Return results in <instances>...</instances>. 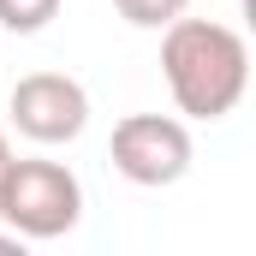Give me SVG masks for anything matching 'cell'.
I'll list each match as a JSON object with an SVG mask.
<instances>
[{"label":"cell","instance_id":"6da1fadb","mask_svg":"<svg viewBox=\"0 0 256 256\" xmlns=\"http://www.w3.org/2000/svg\"><path fill=\"white\" fill-rule=\"evenodd\" d=\"M161 78L185 120H226L250 90V48L220 18H173L161 24Z\"/></svg>","mask_w":256,"mask_h":256},{"label":"cell","instance_id":"7a4b0ae2","mask_svg":"<svg viewBox=\"0 0 256 256\" xmlns=\"http://www.w3.org/2000/svg\"><path fill=\"white\" fill-rule=\"evenodd\" d=\"M0 220L24 238V244H48V238H66L78 232L84 220V179L66 167V161H18L6 167L0 179Z\"/></svg>","mask_w":256,"mask_h":256},{"label":"cell","instance_id":"3957f363","mask_svg":"<svg viewBox=\"0 0 256 256\" xmlns=\"http://www.w3.org/2000/svg\"><path fill=\"white\" fill-rule=\"evenodd\" d=\"M191 131L185 120H173V114H126L114 137H108V161H114V173L131 179V185H143V191H161V185H179L185 173H191Z\"/></svg>","mask_w":256,"mask_h":256},{"label":"cell","instance_id":"277c9868","mask_svg":"<svg viewBox=\"0 0 256 256\" xmlns=\"http://www.w3.org/2000/svg\"><path fill=\"white\" fill-rule=\"evenodd\" d=\"M18 137L42 143V149H60V143H78L84 126H90V90L66 72H24L12 84V102H6Z\"/></svg>","mask_w":256,"mask_h":256},{"label":"cell","instance_id":"5b68a950","mask_svg":"<svg viewBox=\"0 0 256 256\" xmlns=\"http://www.w3.org/2000/svg\"><path fill=\"white\" fill-rule=\"evenodd\" d=\"M60 18V0H0V30L12 36H36Z\"/></svg>","mask_w":256,"mask_h":256},{"label":"cell","instance_id":"8992f818","mask_svg":"<svg viewBox=\"0 0 256 256\" xmlns=\"http://www.w3.org/2000/svg\"><path fill=\"white\" fill-rule=\"evenodd\" d=\"M185 6H191V0H114V12H120L126 24H137V30H161V24H173Z\"/></svg>","mask_w":256,"mask_h":256},{"label":"cell","instance_id":"52a82bcc","mask_svg":"<svg viewBox=\"0 0 256 256\" xmlns=\"http://www.w3.org/2000/svg\"><path fill=\"white\" fill-rule=\"evenodd\" d=\"M6 167H12V143H6V126H0V179H6Z\"/></svg>","mask_w":256,"mask_h":256}]
</instances>
